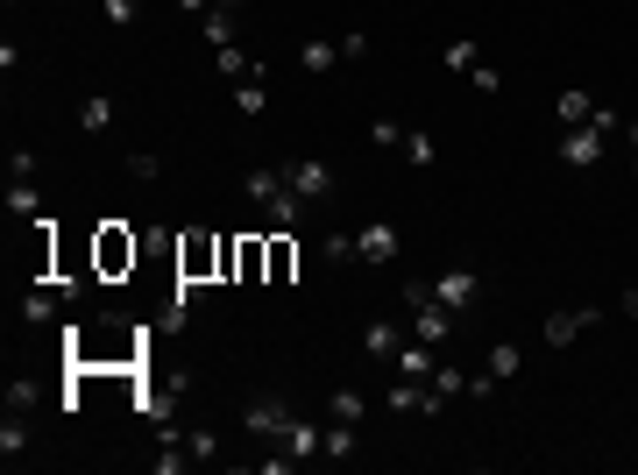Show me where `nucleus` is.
Masks as SVG:
<instances>
[{
	"label": "nucleus",
	"mask_w": 638,
	"mask_h": 475,
	"mask_svg": "<svg viewBox=\"0 0 638 475\" xmlns=\"http://www.w3.org/2000/svg\"><path fill=\"white\" fill-rule=\"evenodd\" d=\"M589 128H603V135H617V128H624V114H617V107H596V114H589Z\"/></svg>",
	"instance_id": "41"
},
{
	"label": "nucleus",
	"mask_w": 638,
	"mask_h": 475,
	"mask_svg": "<svg viewBox=\"0 0 638 475\" xmlns=\"http://www.w3.org/2000/svg\"><path fill=\"white\" fill-rule=\"evenodd\" d=\"M100 15H107L114 29H135V15H142V0H100Z\"/></svg>",
	"instance_id": "36"
},
{
	"label": "nucleus",
	"mask_w": 638,
	"mask_h": 475,
	"mask_svg": "<svg viewBox=\"0 0 638 475\" xmlns=\"http://www.w3.org/2000/svg\"><path fill=\"white\" fill-rule=\"evenodd\" d=\"M433 390H440V398H461V390H468V369L440 362V369H433Z\"/></svg>",
	"instance_id": "35"
},
{
	"label": "nucleus",
	"mask_w": 638,
	"mask_h": 475,
	"mask_svg": "<svg viewBox=\"0 0 638 475\" xmlns=\"http://www.w3.org/2000/svg\"><path fill=\"white\" fill-rule=\"evenodd\" d=\"M454 320H461V312H447L440 298H426V305H412V327H419V341H433V348H440V341L454 334Z\"/></svg>",
	"instance_id": "12"
},
{
	"label": "nucleus",
	"mask_w": 638,
	"mask_h": 475,
	"mask_svg": "<svg viewBox=\"0 0 638 475\" xmlns=\"http://www.w3.org/2000/svg\"><path fill=\"white\" fill-rule=\"evenodd\" d=\"M43 405V383L36 376H8V412H36Z\"/></svg>",
	"instance_id": "26"
},
{
	"label": "nucleus",
	"mask_w": 638,
	"mask_h": 475,
	"mask_svg": "<svg viewBox=\"0 0 638 475\" xmlns=\"http://www.w3.org/2000/svg\"><path fill=\"white\" fill-rule=\"evenodd\" d=\"M362 348H369V355H397V348H405V334H397V320H369V327H362Z\"/></svg>",
	"instance_id": "20"
},
{
	"label": "nucleus",
	"mask_w": 638,
	"mask_h": 475,
	"mask_svg": "<svg viewBox=\"0 0 638 475\" xmlns=\"http://www.w3.org/2000/svg\"><path fill=\"white\" fill-rule=\"evenodd\" d=\"M242 185H249V199L263 206V220H270V227H291V234H298V206H305V199L284 185V171H249Z\"/></svg>",
	"instance_id": "3"
},
{
	"label": "nucleus",
	"mask_w": 638,
	"mask_h": 475,
	"mask_svg": "<svg viewBox=\"0 0 638 475\" xmlns=\"http://www.w3.org/2000/svg\"><path fill=\"white\" fill-rule=\"evenodd\" d=\"M319 454H327V461H348V454H355V426H348V419H327V433H319Z\"/></svg>",
	"instance_id": "18"
},
{
	"label": "nucleus",
	"mask_w": 638,
	"mask_h": 475,
	"mask_svg": "<svg viewBox=\"0 0 638 475\" xmlns=\"http://www.w3.org/2000/svg\"><path fill=\"white\" fill-rule=\"evenodd\" d=\"M128 178H142V185H149V178H164V156H149V149H135V156H128Z\"/></svg>",
	"instance_id": "37"
},
{
	"label": "nucleus",
	"mask_w": 638,
	"mask_h": 475,
	"mask_svg": "<svg viewBox=\"0 0 638 475\" xmlns=\"http://www.w3.org/2000/svg\"><path fill=\"white\" fill-rule=\"evenodd\" d=\"M234 284H270V234H242L234 242Z\"/></svg>",
	"instance_id": "8"
},
{
	"label": "nucleus",
	"mask_w": 638,
	"mask_h": 475,
	"mask_svg": "<svg viewBox=\"0 0 638 475\" xmlns=\"http://www.w3.org/2000/svg\"><path fill=\"white\" fill-rule=\"evenodd\" d=\"M553 114H561V128H582V121H589V114H596V100H589V93H582V86H568V93H561V100H553Z\"/></svg>",
	"instance_id": "19"
},
{
	"label": "nucleus",
	"mask_w": 638,
	"mask_h": 475,
	"mask_svg": "<svg viewBox=\"0 0 638 475\" xmlns=\"http://www.w3.org/2000/svg\"><path fill=\"white\" fill-rule=\"evenodd\" d=\"M589 327H603L596 305H561V312H546V348H575Z\"/></svg>",
	"instance_id": "5"
},
{
	"label": "nucleus",
	"mask_w": 638,
	"mask_h": 475,
	"mask_svg": "<svg viewBox=\"0 0 638 475\" xmlns=\"http://www.w3.org/2000/svg\"><path fill=\"white\" fill-rule=\"evenodd\" d=\"M8 213H15V220H43V192L22 185V178H8Z\"/></svg>",
	"instance_id": "21"
},
{
	"label": "nucleus",
	"mask_w": 638,
	"mask_h": 475,
	"mask_svg": "<svg viewBox=\"0 0 638 475\" xmlns=\"http://www.w3.org/2000/svg\"><path fill=\"white\" fill-rule=\"evenodd\" d=\"M242 426H249V433H256V440H284V433H291V426H298V412H291V405H284V398H256V405H249V412H242Z\"/></svg>",
	"instance_id": "7"
},
{
	"label": "nucleus",
	"mask_w": 638,
	"mask_h": 475,
	"mask_svg": "<svg viewBox=\"0 0 638 475\" xmlns=\"http://www.w3.org/2000/svg\"><path fill=\"white\" fill-rule=\"evenodd\" d=\"M213 71H220V78H249L256 57H242V43H220V50H213Z\"/></svg>",
	"instance_id": "25"
},
{
	"label": "nucleus",
	"mask_w": 638,
	"mask_h": 475,
	"mask_svg": "<svg viewBox=\"0 0 638 475\" xmlns=\"http://www.w3.org/2000/svg\"><path fill=\"white\" fill-rule=\"evenodd\" d=\"M355 256H362V263H376V270H390V263H397V227H390V220L355 227Z\"/></svg>",
	"instance_id": "10"
},
{
	"label": "nucleus",
	"mask_w": 638,
	"mask_h": 475,
	"mask_svg": "<svg viewBox=\"0 0 638 475\" xmlns=\"http://www.w3.org/2000/svg\"><path fill=\"white\" fill-rule=\"evenodd\" d=\"M362 412H369V398H362V390H334V398H327V419H348V426H362Z\"/></svg>",
	"instance_id": "27"
},
{
	"label": "nucleus",
	"mask_w": 638,
	"mask_h": 475,
	"mask_svg": "<svg viewBox=\"0 0 638 475\" xmlns=\"http://www.w3.org/2000/svg\"><path fill=\"white\" fill-rule=\"evenodd\" d=\"M298 277V242H291V227L270 234V284H291Z\"/></svg>",
	"instance_id": "14"
},
{
	"label": "nucleus",
	"mask_w": 638,
	"mask_h": 475,
	"mask_svg": "<svg viewBox=\"0 0 638 475\" xmlns=\"http://www.w3.org/2000/svg\"><path fill=\"white\" fill-rule=\"evenodd\" d=\"M298 64H305V71H334V64H341V43H327V36H312V43L298 50Z\"/></svg>",
	"instance_id": "24"
},
{
	"label": "nucleus",
	"mask_w": 638,
	"mask_h": 475,
	"mask_svg": "<svg viewBox=\"0 0 638 475\" xmlns=\"http://www.w3.org/2000/svg\"><path fill=\"white\" fill-rule=\"evenodd\" d=\"M234 242L242 234H220V284H234Z\"/></svg>",
	"instance_id": "40"
},
{
	"label": "nucleus",
	"mask_w": 638,
	"mask_h": 475,
	"mask_svg": "<svg viewBox=\"0 0 638 475\" xmlns=\"http://www.w3.org/2000/svg\"><path fill=\"white\" fill-rule=\"evenodd\" d=\"M57 312H64V291H29V298H22V320H29V327H50Z\"/></svg>",
	"instance_id": "16"
},
{
	"label": "nucleus",
	"mask_w": 638,
	"mask_h": 475,
	"mask_svg": "<svg viewBox=\"0 0 638 475\" xmlns=\"http://www.w3.org/2000/svg\"><path fill=\"white\" fill-rule=\"evenodd\" d=\"M617 312H624V320H638V284H631V291L617 298Z\"/></svg>",
	"instance_id": "42"
},
{
	"label": "nucleus",
	"mask_w": 638,
	"mask_h": 475,
	"mask_svg": "<svg viewBox=\"0 0 638 475\" xmlns=\"http://www.w3.org/2000/svg\"><path fill=\"white\" fill-rule=\"evenodd\" d=\"M433 298H440L447 312H475V298H483V277H475V270H440V277H433Z\"/></svg>",
	"instance_id": "9"
},
{
	"label": "nucleus",
	"mask_w": 638,
	"mask_h": 475,
	"mask_svg": "<svg viewBox=\"0 0 638 475\" xmlns=\"http://www.w3.org/2000/svg\"><path fill=\"white\" fill-rule=\"evenodd\" d=\"M319 256H327V263H355V234H327V242H319Z\"/></svg>",
	"instance_id": "38"
},
{
	"label": "nucleus",
	"mask_w": 638,
	"mask_h": 475,
	"mask_svg": "<svg viewBox=\"0 0 638 475\" xmlns=\"http://www.w3.org/2000/svg\"><path fill=\"white\" fill-rule=\"evenodd\" d=\"M440 64H447V71H461V78H468V71H475V64H483V50H475V43H468V36H454V43H447V50H440Z\"/></svg>",
	"instance_id": "28"
},
{
	"label": "nucleus",
	"mask_w": 638,
	"mask_h": 475,
	"mask_svg": "<svg viewBox=\"0 0 638 475\" xmlns=\"http://www.w3.org/2000/svg\"><path fill=\"white\" fill-rule=\"evenodd\" d=\"M78 128H86V135H107V128H114V100H107V93H86V100H78Z\"/></svg>",
	"instance_id": "15"
},
{
	"label": "nucleus",
	"mask_w": 638,
	"mask_h": 475,
	"mask_svg": "<svg viewBox=\"0 0 638 475\" xmlns=\"http://www.w3.org/2000/svg\"><path fill=\"white\" fill-rule=\"evenodd\" d=\"M64 369H93V376H128V369H142L156 348V334L149 327H93V320H78V312H71V320H64Z\"/></svg>",
	"instance_id": "1"
},
{
	"label": "nucleus",
	"mask_w": 638,
	"mask_h": 475,
	"mask_svg": "<svg viewBox=\"0 0 638 475\" xmlns=\"http://www.w3.org/2000/svg\"><path fill=\"white\" fill-rule=\"evenodd\" d=\"M135 263H142L135 227H128V220H100V227H93V277H100V284H121V277H135Z\"/></svg>",
	"instance_id": "2"
},
{
	"label": "nucleus",
	"mask_w": 638,
	"mask_h": 475,
	"mask_svg": "<svg viewBox=\"0 0 638 475\" xmlns=\"http://www.w3.org/2000/svg\"><path fill=\"white\" fill-rule=\"evenodd\" d=\"M206 43H234V8H206Z\"/></svg>",
	"instance_id": "30"
},
{
	"label": "nucleus",
	"mask_w": 638,
	"mask_h": 475,
	"mask_svg": "<svg viewBox=\"0 0 638 475\" xmlns=\"http://www.w3.org/2000/svg\"><path fill=\"white\" fill-rule=\"evenodd\" d=\"M263 100H270V86H263V71H249V78H234V107H242V114H263Z\"/></svg>",
	"instance_id": "22"
},
{
	"label": "nucleus",
	"mask_w": 638,
	"mask_h": 475,
	"mask_svg": "<svg viewBox=\"0 0 638 475\" xmlns=\"http://www.w3.org/2000/svg\"><path fill=\"white\" fill-rule=\"evenodd\" d=\"M603 149H610V135L582 121V128L561 135V164H568V171H596V164H603Z\"/></svg>",
	"instance_id": "6"
},
{
	"label": "nucleus",
	"mask_w": 638,
	"mask_h": 475,
	"mask_svg": "<svg viewBox=\"0 0 638 475\" xmlns=\"http://www.w3.org/2000/svg\"><path fill=\"white\" fill-rule=\"evenodd\" d=\"M390 362H397V376H419V383H433V369H440V362H433V341H405Z\"/></svg>",
	"instance_id": "13"
},
{
	"label": "nucleus",
	"mask_w": 638,
	"mask_h": 475,
	"mask_svg": "<svg viewBox=\"0 0 638 475\" xmlns=\"http://www.w3.org/2000/svg\"><path fill=\"white\" fill-rule=\"evenodd\" d=\"M185 454H192V461H213V454H220V433H213V426H192V433H185Z\"/></svg>",
	"instance_id": "31"
},
{
	"label": "nucleus",
	"mask_w": 638,
	"mask_h": 475,
	"mask_svg": "<svg viewBox=\"0 0 638 475\" xmlns=\"http://www.w3.org/2000/svg\"><path fill=\"white\" fill-rule=\"evenodd\" d=\"M369 142H376V149H405V128H397L390 114H376V121H369Z\"/></svg>",
	"instance_id": "33"
},
{
	"label": "nucleus",
	"mask_w": 638,
	"mask_h": 475,
	"mask_svg": "<svg viewBox=\"0 0 638 475\" xmlns=\"http://www.w3.org/2000/svg\"><path fill=\"white\" fill-rule=\"evenodd\" d=\"M220 8H249V0H220Z\"/></svg>",
	"instance_id": "44"
},
{
	"label": "nucleus",
	"mask_w": 638,
	"mask_h": 475,
	"mask_svg": "<svg viewBox=\"0 0 638 475\" xmlns=\"http://www.w3.org/2000/svg\"><path fill=\"white\" fill-rule=\"evenodd\" d=\"M178 8H185V15H206V8H220V0H178Z\"/></svg>",
	"instance_id": "43"
},
{
	"label": "nucleus",
	"mask_w": 638,
	"mask_h": 475,
	"mask_svg": "<svg viewBox=\"0 0 638 475\" xmlns=\"http://www.w3.org/2000/svg\"><path fill=\"white\" fill-rule=\"evenodd\" d=\"M405 156H412V164H433V156H440V142H433L426 128H405Z\"/></svg>",
	"instance_id": "34"
},
{
	"label": "nucleus",
	"mask_w": 638,
	"mask_h": 475,
	"mask_svg": "<svg viewBox=\"0 0 638 475\" xmlns=\"http://www.w3.org/2000/svg\"><path fill=\"white\" fill-rule=\"evenodd\" d=\"M185 461H192V454H185L178 440H164V447H156V454H149V468H156V475H178Z\"/></svg>",
	"instance_id": "32"
},
{
	"label": "nucleus",
	"mask_w": 638,
	"mask_h": 475,
	"mask_svg": "<svg viewBox=\"0 0 638 475\" xmlns=\"http://www.w3.org/2000/svg\"><path fill=\"white\" fill-rule=\"evenodd\" d=\"M178 277H192V284H220V234H206V227H192V234H178Z\"/></svg>",
	"instance_id": "4"
},
{
	"label": "nucleus",
	"mask_w": 638,
	"mask_h": 475,
	"mask_svg": "<svg viewBox=\"0 0 638 475\" xmlns=\"http://www.w3.org/2000/svg\"><path fill=\"white\" fill-rule=\"evenodd\" d=\"M284 185H291L298 199H327V192H334V171L305 156V164H284Z\"/></svg>",
	"instance_id": "11"
},
{
	"label": "nucleus",
	"mask_w": 638,
	"mask_h": 475,
	"mask_svg": "<svg viewBox=\"0 0 638 475\" xmlns=\"http://www.w3.org/2000/svg\"><path fill=\"white\" fill-rule=\"evenodd\" d=\"M319 433H327V426H312V419H298V426L284 433V454H291V461H305V454H319Z\"/></svg>",
	"instance_id": "23"
},
{
	"label": "nucleus",
	"mask_w": 638,
	"mask_h": 475,
	"mask_svg": "<svg viewBox=\"0 0 638 475\" xmlns=\"http://www.w3.org/2000/svg\"><path fill=\"white\" fill-rule=\"evenodd\" d=\"M0 454H8V461L29 454V412H8V419H0Z\"/></svg>",
	"instance_id": "17"
},
{
	"label": "nucleus",
	"mask_w": 638,
	"mask_h": 475,
	"mask_svg": "<svg viewBox=\"0 0 638 475\" xmlns=\"http://www.w3.org/2000/svg\"><path fill=\"white\" fill-rule=\"evenodd\" d=\"M8 171H15L22 185H36V171H43V164H36V149H15V156H8Z\"/></svg>",
	"instance_id": "39"
},
{
	"label": "nucleus",
	"mask_w": 638,
	"mask_h": 475,
	"mask_svg": "<svg viewBox=\"0 0 638 475\" xmlns=\"http://www.w3.org/2000/svg\"><path fill=\"white\" fill-rule=\"evenodd\" d=\"M518 369H525V355H518L511 341H497V348H490V362H483V376H497V383H504V376H518Z\"/></svg>",
	"instance_id": "29"
}]
</instances>
